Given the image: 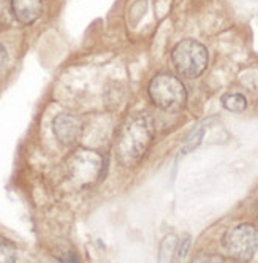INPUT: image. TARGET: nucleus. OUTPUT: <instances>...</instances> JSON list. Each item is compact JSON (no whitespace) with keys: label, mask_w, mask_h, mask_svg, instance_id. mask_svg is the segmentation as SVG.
<instances>
[{"label":"nucleus","mask_w":258,"mask_h":263,"mask_svg":"<svg viewBox=\"0 0 258 263\" xmlns=\"http://www.w3.org/2000/svg\"><path fill=\"white\" fill-rule=\"evenodd\" d=\"M155 134L152 118L140 115L128 119L117 135L116 157L124 166H136L146 156Z\"/></svg>","instance_id":"nucleus-1"},{"label":"nucleus","mask_w":258,"mask_h":263,"mask_svg":"<svg viewBox=\"0 0 258 263\" xmlns=\"http://www.w3.org/2000/svg\"><path fill=\"white\" fill-rule=\"evenodd\" d=\"M65 170L68 182L76 189H86L89 185H94L105 173L106 163L105 159L94 149L80 147L73 151L67 162Z\"/></svg>","instance_id":"nucleus-2"},{"label":"nucleus","mask_w":258,"mask_h":263,"mask_svg":"<svg viewBox=\"0 0 258 263\" xmlns=\"http://www.w3.org/2000/svg\"><path fill=\"white\" fill-rule=\"evenodd\" d=\"M171 62L182 78L195 80L208 68L209 54L206 46L195 39H184L174 45Z\"/></svg>","instance_id":"nucleus-3"},{"label":"nucleus","mask_w":258,"mask_h":263,"mask_svg":"<svg viewBox=\"0 0 258 263\" xmlns=\"http://www.w3.org/2000/svg\"><path fill=\"white\" fill-rule=\"evenodd\" d=\"M151 102L165 111H177L186 106L187 90L182 81L171 73H160L154 77L147 87Z\"/></svg>","instance_id":"nucleus-4"},{"label":"nucleus","mask_w":258,"mask_h":263,"mask_svg":"<svg viewBox=\"0 0 258 263\" xmlns=\"http://www.w3.org/2000/svg\"><path fill=\"white\" fill-rule=\"evenodd\" d=\"M224 251L239 263H249L258 251V230L250 223H239L225 232Z\"/></svg>","instance_id":"nucleus-5"},{"label":"nucleus","mask_w":258,"mask_h":263,"mask_svg":"<svg viewBox=\"0 0 258 263\" xmlns=\"http://www.w3.org/2000/svg\"><path fill=\"white\" fill-rule=\"evenodd\" d=\"M52 130L56 138L65 144L70 146L75 141L80 140L81 134H83V122L78 116L70 115V112H62V115H57L52 121Z\"/></svg>","instance_id":"nucleus-6"},{"label":"nucleus","mask_w":258,"mask_h":263,"mask_svg":"<svg viewBox=\"0 0 258 263\" xmlns=\"http://www.w3.org/2000/svg\"><path fill=\"white\" fill-rule=\"evenodd\" d=\"M14 20L23 26H32L43 13L42 0H10Z\"/></svg>","instance_id":"nucleus-7"},{"label":"nucleus","mask_w":258,"mask_h":263,"mask_svg":"<svg viewBox=\"0 0 258 263\" xmlns=\"http://www.w3.org/2000/svg\"><path fill=\"white\" fill-rule=\"evenodd\" d=\"M177 236L174 233L167 235L162 242H160V249H158V263H173L174 255L177 254Z\"/></svg>","instance_id":"nucleus-8"},{"label":"nucleus","mask_w":258,"mask_h":263,"mask_svg":"<svg viewBox=\"0 0 258 263\" xmlns=\"http://www.w3.org/2000/svg\"><path fill=\"white\" fill-rule=\"evenodd\" d=\"M222 106L231 112H241L247 108V99L243 96V93L230 92L222 97Z\"/></svg>","instance_id":"nucleus-9"},{"label":"nucleus","mask_w":258,"mask_h":263,"mask_svg":"<svg viewBox=\"0 0 258 263\" xmlns=\"http://www.w3.org/2000/svg\"><path fill=\"white\" fill-rule=\"evenodd\" d=\"M16 258L17 251L14 244L5 238H0V263H16Z\"/></svg>","instance_id":"nucleus-10"},{"label":"nucleus","mask_w":258,"mask_h":263,"mask_svg":"<svg viewBox=\"0 0 258 263\" xmlns=\"http://www.w3.org/2000/svg\"><path fill=\"white\" fill-rule=\"evenodd\" d=\"M203 137H205V127H198L196 130H193L190 137L186 140V144L182 147V154H189V153L195 151V149L201 144Z\"/></svg>","instance_id":"nucleus-11"},{"label":"nucleus","mask_w":258,"mask_h":263,"mask_svg":"<svg viewBox=\"0 0 258 263\" xmlns=\"http://www.w3.org/2000/svg\"><path fill=\"white\" fill-rule=\"evenodd\" d=\"M192 263H225V260L215 254H200L192 260Z\"/></svg>","instance_id":"nucleus-12"},{"label":"nucleus","mask_w":258,"mask_h":263,"mask_svg":"<svg viewBox=\"0 0 258 263\" xmlns=\"http://www.w3.org/2000/svg\"><path fill=\"white\" fill-rule=\"evenodd\" d=\"M192 246V238L190 235H187L186 238H184L179 244H177V257L179 258H184L187 254H189V249Z\"/></svg>","instance_id":"nucleus-13"},{"label":"nucleus","mask_w":258,"mask_h":263,"mask_svg":"<svg viewBox=\"0 0 258 263\" xmlns=\"http://www.w3.org/2000/svg\"><path fill=\"white\" fill-rule=\"evenodd\" d=\"M10 14H13V11L8 10V4L5 0H0V23L10 21Z\"/></svg>","instance_id":"nucleus-14"},{"label":"nucleus","mask_w":258,"mask_h":263,"mask_svg":"<svg viewBox=\"0 0 258 263\" xmlns=\"http://www.w3.org/2000/svg\"><path fill=\"white\" fill-rule=\"evenodd\" d=\"M7 61H8V54H7V49L5 46L0 43V71L4 70V67L7 65Z\"/></svg>","instance_id":"nucleus-15"}]
</instances>
